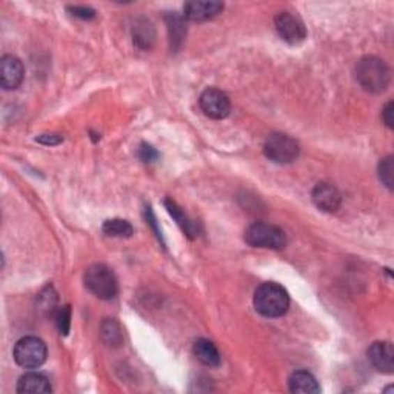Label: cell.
Here are the masks:
<instances>
[{
  "label": "cell",
  "instance_id": "22",
  "mask_svg": "<svg viewBox=\"0 0 394 394\" xmlns=\"http://www.w3.org/2000/svg\"><path fill=\"white\" fill-rule=\"evenodd\" d=\"M393 171H394V165H393V158L388 156L385 158L381 163H379V177L384 182V185L386 188H393Z\"/></svg>",
  "mask_w": 394,
  "mask_h": 394
},
{
  "label": "cell",
  "instance_id": "17",
  "mask_svg": "<svg viewBox=\"0 0 394 394\" xmlns=\"http://www.w3.org/2000/svg\"><path fill=\"white\" fill-rule=\"evenodd\" d=\"M102 339L105 340V344L109 347H119L123 340V333L121 325H119L114 319H105L100 326Z\"/></svg>",
  "mask_w": 394,
  "mask_h": 394
},
{
  "label": "cell",
  "instance_id": "27",
  "mask_svg": "<svg viewBox=\"0 0 394 394\" xmlns=\"http://www.w3.org/2000/svg\"><path fill=\"white\" fill-rule=\"evenodd\" d=\"M393 102L390 100L388 103H386L385 105V108H384V111H382V119H384V122H385V125L388 126V128H393Z\"/></svg>",
  "mask_w": 394,
  "mask_h": 394
},
{
  "label": "cell",
  "instance_id": "13",
  "mask_svg": "<svg viewBox=\"0 0 394 394\" xmlns=\"http://www.w3.org/2000/svg\"><path fill=\"white\" fill-rule=\"evenodd\" d=\"M288 386L289 391L299 394H317L321 391V386H319L316 377L305 370L294 371L288 379Z\"/></svg>",
  "mask_w": 394,
  "mask_h": 394
},
{
  "label": "cell",
  "instance_id": "14",
  "mask_svg": "<svg viewBox=\"0 0 394 394\" xmlns=\"http://www.w3.org/2000/svg\"><path fill=\"white\" fill-rule=\"evenodd\" d=\"M51 391H53V388H51L48 377L40 373H26L17 382V393L45 394Z\"/></svg>",
  "mask_w": 394,
  "mask_h": 394
},
{
  "label": "cell",
  "instance_id": "8",
  "mask_svg": "<svg viewBox=\"0 0 394 394\" xmlns=\"http://www.w3.org/2000/svg\"><path fill=\"white\" fill-rule=\"evenodd\" d=\"M274 26H276L279 36L288 42L289 45H297L307 37V29L299 17L293 16L291 13L282 11L274 17Z\"/></svg>",
  "mask_w": 394,
  "mask_h": 394
},
{
  "label": "cell",
  "instance_id": "18",
  "mask_svg": "<svg viewBox=\"0 0 394 394\" xmlns=\"http://www.w3.org/2000/svg\"><path fill=\"white\" fill-rule=\"evenodd\" d=\"M165 205H167L168 213L173 215L177 224H179V227L182 228V232L187 234L188 237H195L196 236V227L187 218V214L182 211V208H179V205L173 202V200H165Z\"/></svg>",
  "mask_w": 394,
  "mask_h": 394
},
{
  "label": "cell",
  "instance_id": "4",
  "mask_svg": "<svg viewBox=\"0 0 394 394\" xmlns=\"http://www.w3.org/2000/svg\"><path fill=\"white\" fill-rule=\"evenodd\" d=\"M85 287L90 289L96 297L102 301H109L116 297L119 291V284L114 273L107 265L96 264L85 271Z\"/></svg>",
  "mask_w": 394,
  "mask_h": 394
},
{
  "label": "cell",
  "instance_id": "16",
  "mask_svg": "<svg viewBox=\"0 0 394 394\" xmlns=\"http://www.w3.org/2000/svg\"><path fill=\"white\" fill-rule=\"evenodd\" d=\"M132 37L135 43L142 50H150L156 40V31L150 20L137 19L135 26H132Z\"/></svg>",
  "mask_w": 394,
  "mask_h": 394
},
{
  "label": "cell",
  "instance_id": "20",
  "mask_svg": "<svg viewBox=\"0 0 394 394\" xmlns=\"http://www.w3.org/2000/svg\"><path fill=\"white\" fill-rule=\"evenodd\" d=\"M102 229L107 236H113V237H131L132 233H135V229H132L130 222L122 219L107 220L105 224H103Z\"/></svg>",
  "mask_w": 394,
  "mask_h": 394
},
{
  "label": "cell",
  "instance_id": "3",
  "mask_svg": "<svg viewBox=\"0 0 394 394\" xmlns=\"http://www.w3.org/2000/svg\"><path fill=\"white\" fill-rule=\"evenodd\" d=\"M245 242L255 248L282 250L287 247V234L282 228L266 224V222H255L245 229Z\"/></svg>",
  "mask_w": 394,
  "mask_h": 394
},
{
  "label": "cell",
  "instance_id": "19",
  "mask_svg": "<svg viewBox=\"0 0 394 394\" xmlns=\"http://www.w3.org/2000/svg\"><path fill=\"white\" fill-rule=\"evenodd\" d=\"M167 22H168V29H169L171 47L177 48L181 45L185 33H187V28H185L183 19L181 16H177V14H168Z\"/></svg>",
  "mask_w": 394,
  "mask_h": 394
},
{
  "label": "cell",
  "instance_id": "10",
  "mask_svg": "<svg viewBox=\"0 0 394 394\" xmlns=\"http://www.w3.org/2000/svg\"><path fill=\"white\" fill-rule=\"evenodd\" d=\"M224 11V3L215 0H195L183 6V17L192 22H206Z\"/></svg>",
  "mask_w": 394,
  "mask_h": 394
},
{
  "label": "cell",
  "instance_id": "11",
  "mask_svg": "<svg viewBox=\"0 0 394 394\" xmlns=\"http://www.w3.org/2000/svg\"><path fill=\"white\" fill-rule=\"evenodd\" d=\"M368 361L377 371L391 374L394 370V351L390 342H374L368 348Z\"/></svg>",
  "mask_w": 394,
  "mask_h": 394
},
{
  "label": "cell",
  "instance_id": "23",
  "mask_svg": "<svg viewBox=\"0 0 394 394\" xmlns=\"http://www.w3.org/2000/svg\"><path fill=\"white\" fill-rule=\"evenodd\" d=\"M39 301H40V310H45L47 313H53L54 308H56V302H57V297H56V293H54V289L48 287L45 291H43L39 297Z\"/></svg>",
  "mask_w": 394,
  "mask_h": 394
},
{
  "label": "cell",
  "instance_id": "26",
  "mask_svg": "<svg viewBox=\"0 0 394 394\" xmlns=\"http://www.w3.org/2000/svg\"><path fill=\"white\" fill-rule=\"evenodd\" d=\"M37 142H40L43 145H59L63 142V137L59 135H42L37 137Z\"/></svg>",
  "mask_w": 394,
  "mask_h": 394
},
{
  "label": "cell",
  "instance_id": "12",
  "mask_svg": "<svg viewBox=\"0 0 394 394\" xmlns=\"http://www.w3.org/2000/svg\"><path fill=\"white\" fill-rule=\"evenodd\" d=\"M313 202L319 210L334 213L340 206L342 196L336 187L331 183H317L313 190Z\"/></svg>",
  "mask_w": 394,
  "mask_h": 394
},
{
  "label": "cell",
  "instance_id": "7",
  "mask_svg": "<svg viewBox=\"0 0 394 394\" xmlns=\"http://www.w3.org/2000/svg\"><path fill=\"white\" fill-rule=\"evenodd\" d=\"M200 109L204 111V114L214 121H220L225 119L229 111H232V102L229 98L224 93L218 90V88H208L202 93L199 99Z\"/></svg>",
  "mask_w": 394,
  "mask_h": 394
},
{
  "label": "cell",
  "instance_id": "5",
  "mask_svg": "<svg viewBox=\"0 0 394 394\" xmlns=\"http://www.w3.org/2000/svg\"><path fill=\"white\" fill-rule=\"evenodd\" d=\"M14 361L17 362V365L26 370L39 368L47 361L48 349L45 342L39 338L28 336L20 339L16 345H14Z\"/></svg>",
  "mask_w": 394,
  "mask_h": 394
},
{
  "label": "cell",
  "instance_id": "21",
  "mask_svg": "<svg viewBox=\"0 0 394 394\" xmlns=\"http://www.w3.org/2000/svg\"><path fill=\"white\" fill-rule=\"evenodd\" d=\"M56 324L57 328L61 331V334L66 336L70 333L71 328V307L70 305H63V307L59 308L57 316H56Z\"/></svg>",
  "mask_w": 394,
  "mask_h": 394
},
{
  "label": "cell",
  "instance_id": "1",
  "mask_svg": "<svg viewBox=\"0 0 394 394\" xmlns=\"http://www.w3.org/2000/svg\"><path fill=\"white\" fill-rule=\"evenodd\" d=\"M356 79L368 93H384L390 85L391 71L382 59L367 56L356 65Z\"/></svg>",
  "mask_w": 394,
  "mask_h": 394
},
{
  "label": "cell",
  "instance_id": "25",
  "mask_svg": "<svg viewBox=\"0 0 394 394\" xmlns=\"http://www.w3.org/2000/svg\"><path fill=\"white\" fill-rule=\"evenodd\" d=\"M68 10L71 11L73 16H76L79 19H84V20H90L96 16L94 10L88 8V6H70Z\"/></svg>",
  "mask_w": 394,
  "mask_h": 394
},
{
  "label": "cell",
  "instance_id": "9",
  "mask_svg": "<svg viewBox=\"0 0 394 394\" xmlns=\"http://www.w3.org/2000/svg\"><path fill=\"white\" fill-rule=\"evenodd\" d=\"M25 77L24 63L16 56L6 54L0 61V85L3 90H16Z\"/></svg>",
  "mask_w": 394,
  "mask_h": 394
},
{
  "label": "cell",
  "instance_id": "2",
  "mask_svg": "<svg viewBox=\"0 0 394 394\" xmlns=\"http://www.w3.org/2000/svg\"><path fill=\"white\" fill-rule=\"evenodd\" d=\"M255 308L264 317H280L289 308V296L287 289L276 282H265L255 293Z\"/></svg>",
  "mask_w": 394,
  "mask_h": 394
},
{
  "label": "cell",
  "instance_id": "15",
  "mask_svg": "<svg viewBox=\"0 0 394 394\" xmlns=\"http://www.w3.org/2000/svg\"><path fill=\"white\" fill-rule=\"evenodd\" d=\"M196 359L205 367H218L220 363V353L211 340L197 339L192 347Z\"/></svg>",
  "mask_w": 394,
  "mask_h": 394
},
{
  "label": "cell",
  "instance_id": "24",
  "mask_svg": "<svg viewBox=\"0 0 394 394\" xmlns=\"http://www.w3.org/2000/svg\"><path fill=\"white\" fill-rule=\"evenodd\" d=\"M137 156H139V159L145 162V163H153L159 159V153L154 150V148L151 145H148V144H142L139 148V151H137Z\"/></svg>",
  "mask_w": 394,
  "mask_h": 394
},
{
  "label": "cell",
  "instance_id": "6",
  "mask_svg": "<svg viewBox=\"0 0 394 394\" xmlns=\"http://www.w3.org/2000/svg\"><path fill=\"white\" fill-rule=\"evenodd\" d=\"M264 153L271 162L279 163V165H287V163L294 162L299 158L301 148L296 139L282 132H274L268 136L264 145Z\"/></svg>",
  "mask_w": 394,
  "mask_h": 394
}]
</instances>
